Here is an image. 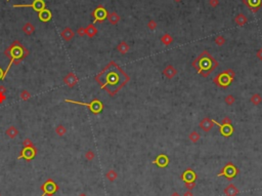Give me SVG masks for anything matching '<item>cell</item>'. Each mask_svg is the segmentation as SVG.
I'll return each instance as SVG.
<instances>
[{
    "label": "cell",
    "instance_id": "obj_17",
    "mask_svg": "<svg viewBox=\"0 0 262 196\" xmlns=\"http://www.w3.org/2000/svg\"><path fill=\"white\" fill-rule=\"evenodd\" d=\"M61 36L62 38H63V40L71 41L75 36V32L70 28V27H66V28L63 29V31L61 32Z\"/></svg>",
    "mask_w": 262,
    "mask_h": 196
},
{
    "label": "cell",
    "instance_id": "obj_18",
    "mask_svg": "<svg viewBox=\"0 0 262 196\" xmlns=\"http://www.w3.org/2000/svg\"><path fill=\"white\" fill-rule=\"evenodd\" d=\"M51 11H49V9H43L42 11H40L38 14V18L41 22H43V23H47V22H49L51 20Z\"/></svg>",
    "mask_w": 262,
    "mask_h": 196
},
{
    "label": "cell",
    "instance_id": "obj_39",
    "mask_svg": "<svg viewBox=\"0 0 262 196\" xmlns=\"http://www.w3.org/2000/svg\"><path fill=\"white\" fill-rule=\"evenodd\" d=\"M209 4L212 7H216L219 4V0H209Z\"/></svg>",
    "mask_w": 262,
    "mask_h": 196
},
{
    "label": "cell",
    "instance_id": "obj_40",
    "mask_svg": "<svg viewBox=\"0 0 262 196\" xmlns=\"http://www.w3.org/2000/svg\"><path fill=\"white\" fill-rule=\"evenodd\" d=\"M185 186H186V188H188V189L191 191V189H193V188H194L196 184H194V183H185Z\"/></svg>",
    "mask_w": 262,
    "mask_h": 196
},
{
    "label": "cell",
    "instance_id": "obj_35",
    "mask_svg": "<svg viewBox=\"0 0 262 196\" xmlns=\"http://www.w3.org/2000/svg\"><path fill=\"white\" fill-rule=\"evenodd\" d=\"M94 157H95V154H94V152L92 150H88L87 152L85 153V158L88 161H91L94 159Z\"/></svg>",
    "mask_w": 262,
    "mask_h": 196
},
{
    "label": "cell",
    "instance_id": "obj_48",
    "mask_svg": "<svg viewBox=\"0 0 262 196\" xmlns=\"http://www.w3.org/2000/svg\"><path fill=\"white\" fill-rule=\"evenodd\" d=\"M79 196H87L85 193H81V194H79Z\"/></svg>",
    "mask_w": 262,
    "mask_h": 196
},
{
    "label": "cell",
    "instance_id": "obj_41",
    "mask_svg": "<svg viewBox=\"0 0 262 196\" xmlns=\"http://www.w3.org/2000/svg\"><path fill=\"white\" fill-rule=\"evenodd\" d=\"M221 123H222V124H231V120L228 117H225L222 119V122Z\"/></svg>",
    "mask_w": 262,
    "mask_h": 196
},
{
    "label": "cell",
    "instance_id": "obj_37",
    "mask_svg": "<svg viewBox=\"0 0 262 196\" xmlns=\"http://www.w3.org/2000/svg\"><path fill=\"white\" fill-rule=\"evenodd\" d=\"M34 144L32 143V141L30 139H25L23 141V147H29V146H33Z\"/></svg>",
    "mask_w": 262,
    "mask_h": 196
},
{
    "label": "cell",
    "instance_id": "obj_14",
    "mask_svg": "<svg viewBox=\"0 0 262 196\" xmlns=\"http://www.w3.org/2000/svg\"><path fill=\"white\" fill-rule=\"evenodd\" d=\"M154 164L158 165L159 167H166L169 164V158L165 154H160L157 156V158L153 161Z\"/></svg>",
    "mask_w": 262,
    "mask_h": 196
},
{
    "label": "cell",
    "instance_id": "obj_32",
    "mask_svg": "<svg viewBox=\"0 0 262 196\" xmlns=\"http://www.w3.org/2000/svg\"><path fill=\"white\" fill-rule=\"evenodd\" d=\"M200 138H201V136H200L198 131H193V133H189V140L193 143H197L200 140Z\"/></svg>",
    "mask_w": 262,
    "mask_h": 196
},
{
    "label": "cell",
    "instance_id": "obj_51",
    "mask_svg": "<svg viewBox=\"0 0 262 196\" xmlns=\"http://www.w3.org/2000/svg\"><path fill=\"white\" fill-rule=\"evenodd\" d=\"M6 1H8V0H6Z\"/></svg>",
    "mask_w": 262,
    "mask_h": 196
},
{
    "label": "cell",
    "instance_id": "obj_12",
    "mask_svg": "<svg viewBox=\"0 0 262 196\" xmlns=\"http://www.w3.org/2000/svg\"><path fill=\"white\" fill-rule=\"evenodd\" d=\"M78 81L79 79L76 76V74L72 73V72H70L68 75H66V77L64 78V83L66 84L67 86H69L70 88L74 87V86L78 83Z\"/></svg>",
    "mask_w": 262,
    "mask_h": 196
},
{
    "label": "cell",
    "instance_id": "obj_11",
    "mask_svg": "<svg viewBox=\"0 0 262 196\" xmlns=\"http://www.w3.org/2000/svg\"><path fill=\"white\" fill-rule=\"evenodd\" d=\"M214 123L220 127V133L223 137H230V136L233 135V127L231 126V124H222V123L216 122L215 120H214Z\"/></svg>",
    "mask_w": 262,
    "mask_h": 196
},
{
    "label": "cell",
    "instance_id": "obj_19",
    "mask_svg": "<svg viewBox=\"0 0 262 196\" xmlns=\"http://www.w3.org/2000/svg\"><path fill=\"white\" fill-rule=\"evenodd\" d=\"M163 74L166 76L167 78L171 79V78H173L174 76H175L176 74H177V70L172 65H169V66H167L165 69H164Z\"/></svg>",
    "mask_w": 262,
    "mask_h": 196
},
{
    "label": "cell",
    "instance_id": "obj_30",
    "mask_svg": "<svg viewBox=\"0 0 262 196\" xmlns=\"http://www.w3.org/2000/svg\"><path fill=\"white\" fill-rule=\"evenodd\" d=\"M117 177H118V175H117V173L115 172L114 170H110L109 172L106 173V178L108 179L110 182H114L117 179Z\"/></svg>",
    "mask_w": 262,
    "mask_h": 196
},
{
    "label": "cell",
    "instance_id": "obj_45",
    "mask_svg": "<svg viewBox=\"0 0 262 196\" xmlns=\"http://www.w3.org/2000/svg\"><path fill=\"white\" fill-rule=\"evenodd\" d=\"M3 79H5L4 78V71L2 70V68L0 67V80H3Z\"/></svg>",
    "mask_w": 262,
    "mask_h": 196
},
{
    "label": "cell",
    "instance_id": "obj_42",
    "mask_svg": "<svg viewBox=\"0 0 262 196\" xmlns=\"http://www.w3.org/2000/svg\"><path fill=\"white\" fill-rule=\"evenodd\" d=\"M5 100H6L5 93H0V104H2Z\"/></svg>",
    "mask_w": 262,
    "mask_h": 196
},
{
    "label": "cell",
    "instance_id": "obj_15",
    "mask_svg": "<svg viewBox=\"0 0 262 196\" xmlns=\"http://www.w3.org/2000/svg\"><path fill=\"white\" fill-rule=\"evenodd\" d=\"M214 124H215V123H214V120H212V119H210V118H204L203 120L200 122V127H201L204 131L208 133V131H210L212 128H213Z\"/></svg>",
    "mask_w": 262,
    "mask_h": 196
},
{
    "label": "cell",
    "instance_id": "obj_6",
    "mask_svg": "<svg viewBox=\"0 0 262 196\" xmlns=\"http://www.w3.org/2000/svg\"><path fill=\"white\" fill-rule=\"evenodd\" d=\"M36 155H37V148L35 147L34 145L29 146V147H23L17 159V160L24 159L26 161H31L36 157Z\"/></svg>",
    "mask_w": 262,
    "mask_h": 196
},
{
    "label": "cell",
    "instance_id": "obj_46",
    "mask_svg": "<svg viewBox=\"0 0 262 196\" xmlns=\"http://www.w3.org/2000/svg\"><path fill=\"white\" fill-rule=\"evenodd\" d=\"M6 93V88H5V86L0 85V93Z\"/></svg>",
    "mask_w": 262,
    "mask_h": 196
},
{
    "label": "cell",
    "instance_id": "obj_5",
    "mask_svg": "<svg viewBox=\"0 0 262 196\" xmlns=\"http://www.w3.org/2000/svg\"><path fill=\"white\" fill-rule=\"evenodd\" d=\"M40 189L42 190L41 196H52L57 192L59 186H57V184L52 179H48V180H46L45 182L41 185Z\"/></svg>",
    "mask_w": 262,
    "mask_h": 196
},
{
    "label": "cell",
    "instance_id": "obj_25",
    "mask_svg": "<svg viewBox=\"0 0 262 196\" xmlns=\"http://www.w3.org/2000/svg\"><path fill=\"white\" fill-rule=\"evenodd\" d=\"M117 51H118L120 54H125L128 53V51H129V45L126 43L125 41H121V42H120V43L118 44V45H117Z\"/></svg>",
    "mask_w": 262,
    "mask_h": 196
},
{
    "label": "cell",
    "instance_id": "obj_28",
    "mask_svg": "<svg viewBox=\"0 0 262 196\" xmlns=\"http://www.w3.org/2000/svg\"><path fill=\"white\" fill-rule=\"evenodd\" d=\"M250 101H251V103L253 104V105L258 106L259 104H261V102H262V98H261V96L259 95V93H255V95H253V96H251Z\"/></svg>",
    "mask_w": 262,
    "mask_h": 196
},
{
    "label": "cell",
    "instance_id": "obj_16",
    "mask_svg": "<svg viewBox=\"0 0 262 196\" xmlns=\"http://www.w3.org/2000/svg\"><path fill=\"white\" fill-rule=\"evenodd\" d=\"M184 183H194L197 180V175L193 170H186L182 175Z\"/></svg>",
    "mask_w": 262,
    "mask_h": 196
},
{
    "label": "cell",
    "instance_id": "obj_22",
    "mask_svg": "<svg viewBox=\"0 0 262 196\" xmlns=\"http://www.w3.org/2000/svg\"><path fill=\"white\" fill-rule=\"evenodd\" d=\"M5 135L9 139H11V140H12V139H16L17 136H19V130H17L16 126L11 125L5 130Z\"/></svg>",
    "mask_w": 262,
    "mask_h": 196
},
{
    "label": "cell",
    "instance_id": "obj_49",
    "mask_svg": "<svg viewBox=\"0 0 262 196\" xmlns=\"http://www.w3.org/2000/svg\"><path fill=\"white\" fill-rule=\"evenodd\" d=\"M172 196H179V194H177V193H174V194L172 195Z\"/></svg>",
    "mask_w": 262,
    "mask_h": 196
},
{
    "label": "cell",
    "instance_id": "obj_21",
    "mask_svg": "<svg viewBox=\"0 0 262 196\" xmlns=\"http://www.w3.org/2000/svg\"><path fill=\"white\" fill-rule=\"evenodd\" d=\"M97 34V29L94 26V24H90L85 28V35H87L89 38H93Z\"/></svg>",
    "mask_w": 262,
    "mask_h": 196
},
{
    "label": "cell",
    "instance_id": "obj_31",
    "mask_svg": "<svg viewBox=\"0 0 262 196\" xmlns=\"http://www.w3.org/2000/svg\"><path fill=\"white\" fill-rule=\"evenodd\" d=\"M31 96H32V95L29 93L28 90H26V89L22 90L21 93H20V98H21L23 101H29L30 99H31Z\"/></svg>",
    "mask_w": 262,
    "mask_h": 196
},
{
    "label": "cell",
    "instance_id": "obj_4",
    "mask_svg": "<svg viewBox=\"0 0 262 196\" xmlns=\"http://www.w3.org/2000/svg\"><path fill=\"white\" fill-rule=\"evenodd\" d=\"M66 103H71V104H76V105H81V106H86L88 109H90V111L94 114H98L103 111L104 105L101 101L98 100H93L90 103H84V102H78L74 100H70V99H66L65 100Z\"/></svg>",
    "mask_w": 262,
    "mask_h": 196
},
{
    "label": "cell",
    "instance_id": "obj_52",
    "mask_svg": "<svg viewBox=\"0 0 262 196\" xmlns=\"http://www.w3.org/2000/svg\"><path fill=\"white\" fill-rule=\"evenodd\" d=\"M0 196H1V194H0Z\"/></svg>",
    "mask_w": 262,
    "mask_h": 196
},
{
    "label": "cell",
    "instance_id": "obj_7",
    "mask_svg": "<svg viewBox=\"0 0 262 196\" xmlns=\"http://www.w3.org/2000/svg\"><path fill=\"white\" fill-rule=\"evenodd\" d=\"M108 14H109L108 11H107L103 5H98L93 11H92V17L94 18L93 23L95 24V23H97V22H98V23L104 22V20L108 18Z\"/></svg>",
    "mask_w": 262,
    "mask_h": 196
},
{
    "label": "cell",
    "instance_id": "obj_26",
    "mask_svg": "<svg viewBox=\"0 0 262 196\" xmlns=\"http://www.w3.org/2000/svg\"><path fill=\"white\" fill-rule=\"evenodd\" d=\"M234 22H236V25H239V26H244V25L248 23V19H247L245 14H239L238 16L236 17V19H234Z\"/></svg>",
    "mask_w": 262,
    "mask_h": 196
},
{
    "label": "cell",
    "instance_id": "obj_2",
    "mask_svg": "<svg viewBox=\"0 0 262 196\" xmlns=\"http://www.w3.org/2000/svg\"><path fill=\"white\" fill-rule=\"evenodd\" d=\"M4 54H5L6 58L11 60L6 70L4 71V78H5L6 75L8 74V71L11 70V66L20 65V64L22 63V61L29 56V51L26 47H24L19 40H14L11 45L4 51Z\"/></svg>",
    "mask_w": 262,
    "mask_h": 196
},
{
    "label": "cell",
    "instance_id": "obj_3",
    "mask_svg": "<svg viewBox=\"0 0 262 196\" xmlns=\"http://www.w3.org/2000/svg\"><path fill=\"white\" fill-rule=\"evenodd\" d=\"M217 65L218 63L207 51H204L203 54H200L199 58L193 63V67L203 77H207L216 68Z\"/></svg>",
    "mask_w": 262,
    "mask_h": 196
},
{
    "label": "cell",
    "instance_id": "obj_50",
    "mask_svg": "<svg viewBox=\"0 0 262 196\" xmlns=\"http://www.w3.org/2000/svg\"><path fill=\"white\" fill-rule=\"evenodd\" d=\"M174 1H175V2H180L181 0H174Z\"/></svg>",
    "mask_w": 262,
    "mask_h": 196
},
{
    "label": "cell",
    "instance_id": "obj_13",
    "mask_svg": "<svg viewBox=\"0 0 262 196\" xmlns=\"http://www.w3.org/2000/svg\"><path fill=\"white\" fill-rule=\"evenodd\" d=\"M243 2L251 9L252 12L258 11V9L262 6V0H243Z\"/></svg>",
    "mask_w": 262,
    "mask_h": 196
},
{
    "label": "cell",
    "instance_id": "obj_1",
    "mask_svg": "<svg viewBox=\"0 0 262 196\" xmlns=\"http://www.w3.org/2000/svg\"><path fill=\"white\" fill-rule=\"evenodd\" d=\"M95 80L110 96H115L128 82L129 77L117 64L111 62L95 76Z\"/></svg>",
    "mask_w": 262,
    "mask_h": 196
},
{
    "label": "cell",
    "instance_id": "obj_8",
    "mask_svg": "<svg viewBox=\"0 0 262 196\" xmlns=\"http://www.w3.org/2000/svg\"><path fill=\"white\" fill-rule=\"evenodd\" d=\"M12 6L16 7V8H20V7H32L38 14L46 8V4L44 2V0H34L33 3L31 4H14Z\"/></svg>",
    "mask_w": 262,
    "mask_h": 196
},
{
    "label": "cell",
    "instance_id": "obj_43",
    "mask_svg": "<svg viewBox=\"0 0 262 196\" xmlns=\"http://www.w3.org/2000/svg\"><path fill=\"white\" fill-rule=\"evenodd\" d=\"M225 72L228 74L229 76H230L231 78H233V77H234V71H233V70H231V69H228V70H226Z\"/></svg>",
    "mask_w": 262,
    "mask_h": 196
},
{
    "label": "cell",
    "instance_id": "obj_47",
    "mask_svg": "<svg viewBox=\"0 0 262 196\" xmlns=\"http://www.w3.org/2000/svg\"><path fill=\"white\" fill-rule=\"evenodd\" d=\"M183 196H193V193H191V191L188 190V192H185V193H184V195H183Z\"/></svg>",
    "mask_w": 262,
    "mask_h": 196
},
{
    "label": "cell",
    "instance_id": "obj_10",
    "mask_svg": "<svg viewBox=\"0 0 262 196\" xmlns=\"http://www.w3.org/2000/svg\"><path fill=\"white\" fill-rule=\"evenodd\" d=\"M233 78H231L230 76L224 71L214 78V82H215L216 84H218L219 86H221V87H226V86H228L229 84H230V82L233 81Z\"/></svg>",
    "mask_w": 262,
    "mask_h": 196
},
{
    "label": "cell",
    "instance_id": "obj_27",
    "mask_svg": "<svg viewBox=\"0 0 262 196\" xmlns=\"http://www.w3.org/2000/svg\"><path fill=\"white\" fill-rule=\"evenodd\" d=\"M161 41H162V43L165 44V45H169V44H171L172 42H173V38H172V36L170 35V34L166 33L161 37Z\"/></svg>",
    "mask_w": 262,
    "mask_h": 196
},
{
    "label": "cell",
    "instance_id": "obj_33",
    "mask_svg": "<svg viewBox=\"0 0 262 196\" xmlns=\"http://www.w3.org/2000/svg\"><path fill=\"white\" fill-rule=\"evenodd\" d=\"M224 101H225V103L227 104L228 106H230V105H233L234 102H236V99H234V96L233 95H228V96H225Z\"/></svg>",
    "mask_w": 262,
    "mask_h": 196
},
{
    "label": "cell",
    "instance_id": "obj_29",
    "mask_svg": "<svg viewBox=\"0 0 262 196\" xmlns=\"http://www.w3.org/2000/svg\"><path fill=\"white\" fill-rule=\"evenodd\" d=\"M67 133V128L65 127L63 124H59L56 127V133L59 137H63V136L66 135Z\"/></svg>",
    "mask_w": 262,
    "mask_h": 196
},
{
    "label": "cell",
    "instance_id": "obj_44",
    "mask_svg": "<svg viewBox=\"0 0 262 196\" xmlns=\"http://www.w3.org/2000/svg\"><path fill=\"white\" fill-rule=\"evenodd\" d=\"M256 56H257V58H258L259 60H260V61H262V48H260V49H259V51H258V53H257V54H256Z\"/></svg>",
    "mask_w": 262,
    "mask_h": 196
},
{
    "label": "cell",
    "instance_id": "obj_24",
    "mask_svg": "<svg viewBox=\"0 0 262 196\" xmlns=\"http://www.w3.org/2000/svg\"><path fill=\"white\" fill-rule=\"evenodd\" d=\"M108 21L111 23L112 25H117L120 22V20H121V18H120V16L117 12H111V14H108Z\"/></svg>",
    "mask_w": 262,
    "mask_h": 196
},
{
    "label": "cell",
    "instance_id": "obj_36",
    "mask_svg": "<svg viewBox=\"0 0 262 196\" xmlns=\"http://www.w3.org/2000/svg\"><path fill=\"white\" fill-rule=\"evenodd\" d=\"M148 27H149V30H152V31H153V30H155L157 28V23L154 21V20H151V21H149V23H148Z\"/></svg>",
    "mask_w": 262,
    "mask_h": 196
},
{
    "label": "cell",
    "instance_id": "obj_23",
    "mask_svg": "<svg viewBox=\"0 0 262 196\" xmlns=\"http://www.w3.org/2000/svg\"><path fill=\"white\" fill-rule=\"evenodd\" d=\"M22 30H23L24 34H26L27 36H30V35H32V34H34L35 26L33 24H31V23H26V24H24Z\"/></svg>",
    "mask_w": 262,
    "mask_h": 196
},
{
    "label": "cell",
    "instance_id": "obj_38",
    "mask_svg": "<svg viewBox=\"0 0 262 196\" xmlns=\"http://www.w3.org/2000/svg\"><path fill=\"white\" fill-rule=\"evenodd\" d=\"M77 34H78L80 37L85 36V28H83V27H80V28H78V30H77Z\"/></svg>",
    "mask_w": 262,
    "mask_h": 196
},
{
    "label": "cell",
    "instance_id": "obj_20",
    "mask_svg": "<svg viewBox=\"0 0 262 196\" xmlns=\"http://www.w3.org/2000/svg\"><path fill=\"white\" fill-rule=\"evenodd\" d=\"M224 194L226 196H236L239 194V189L234 185L230 184L224 189Z\"/></svg>",
    "mask_w": 262,
    "mask_h": 196
},
{
    "label": "cell",
    "instance_id": "obj_34",
    "mask_svg": "<svg viewBox=\"0 0 262 196\" xmlns=\"http://www.w3.org/2000/svg\"><path fill=\"white\" fill-rule=\"evenodd\" d=\"M215 43L217 44V45H219V46L223 45V44L225 43V38H224L223 36H221V35L217 36L215 38Z\"/></svg>",
    "mask_w": 262,
    "mask_h": 196
},
{
    "label": "cell",
    "instance_id": "obj_9",
    "mask_svg": "<svg viewBox=\"0 0 262 196\" xmlns=\"http://www.w3.org/2000/svg\"><path fill=\"white\" fill-rule=\"evenodd\" d=\"M238 173H239L238 168L234 167L233 163H228V164H226L225 167H224L222 172H221L220 173H218V177L224 176V177L227 178L228 180H231V179H233L236 175H238Z\"/></svg>",
    "mask_w": 262,
    "mask_h": 196
}]
</instances>
